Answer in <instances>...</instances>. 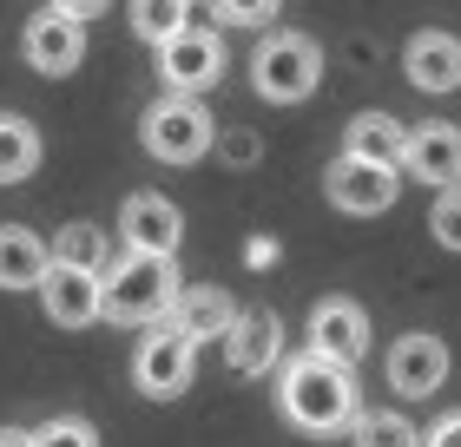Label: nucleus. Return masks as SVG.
Listing matches in <instances>:
<instances>
[{"label": "nucleus", "mask_w": 461, "mask_h": 447, "mask_svg": "<svg viewBox=\"0 0 461 447\" xmlns=\"http://www.w3.org/2000/svg\"><path fill=\"white\" fill-rule=\"evenodd\" d=\"M0 447H33V428H0Z\"/></svg>", "instance_id": "obj_28"}, {"label": "nucleus", "mask_w": 461, "mask_h": 447, "mask_svg": "<svg viewBox=\"0 0 461 447\" xmlns=\"http://www.w3.org/2000/svg\"><path fill=\"white\" fill-rule=\"evenodd\" d=\"M139 145L158 165H198L218 145V119L204 105V93H158L139 112Z\"/></svg>", "instance_id": "obj_3"}, {"label": "nucleus", "mask_w": 461, "mask_h": 447, "mask_svg": "<svg viewBox=\"0 0 461 447\" xmlns=\"http://www.w3.org/2000/svg\"><path fill=\"white\" fill-rule=\"evenodd\" d=\"M402 73H409V86H415V93H429V99L461 93V33H448V27H422V33H409V47H402Z\"/></svg>", "instance_id": "obj_12"}, {"label": "nucleus", "mask_w": 461, "mask_h": 447, "mask_svg": "<svg viewBox=\"0 0 461 447\" xmlns=\"http://www.w3.org/2000/svg\"><path fill=\"white\" fill-rule=\"evenodd\" d=\"M47 165V139L27 112H0V184H27Z\"/></svg>", "instance_id": "obj_19"}, {"label": "nucleus", "mask_w": 461, "mask_h": 447, "mask_svg": "<svg viewBox=\"0 0 461 447\" xmlns=\"http://www.w3.org/2000/svg\"><path fill=\"white\" fill-rule=\"evenodd\" d=\"M158 79H165V93H212L218 79H224V40L218 27H185L172 33L158 47Z\"/></svg>", "instance_id": "obj_9"}, {"label": "nucleus", "mask_w": 461, "mask_h": 447, "mask_svg": "<svg viewBox=\"0 0 461 447\" xmlns=\"http://www.w3.org/2000/svg\"><path fill=\"white\" fill-rule=\"evenodd\" d=\"M53 270V244L27 224H0V290H40Z\"/></svg>", "instance_id": "obj_16"}, {"label": "nucleus", "mask_w": 461, "mask_h": 447, "mask_svg": "<svg viewBox=\"0 0 461 447\" xmlns=\"http://www.w3.org/2000/svg\"><path fill=\"white\" fill-rule=\"evenodd\" d=\"M40 309H47L53 329H93L106 323V270H86V264H59L47 270V283L33 290Z\"/></svg>", "instance_id": "obj_6"}, {"label": "nucleus", "mask_w": 461, "mask_h": 447, "mask_svg": "<svg viewBox=\"0 0 461 447\" xmlns=\"http://www.w3.org/2000/svg\"><path fill=\"white\" fill-rule=\"evenodd\" d=\"M402 178H415V184H429V191H448V184H461V125H448V119L409 125V152H402Z\"/></svg>", "instance_id": "obj_13"}, {"label": "nucleus", "mask_w": 461, "mask_h": 447, "mask_svg": "<svg viewBox=\"0 0 461 447\" xmlns=\"http://www.w3.org/2000/svg\"><path fill=\"white\" fill-rule=\"evenodd\" d=\"M323 198L337 204L343 218H383V210H395V198H402V172L343 152L330 165V178H323Z\"/></svg>", "instance_id": "obj_8"}, {"label": "nucleus", "mask_w": 461, "mask_h": 447, "mask_svg": "<svg viewBox=\"0 0 461 447\" xmlns=\"http://www.w3.org/2000/svg\"><path fill=\"white\" fill-rule=\"evenodd\" d=\"M178 303V264L152 250H119L106 264V323L113 329H152Z\"/></svg>", "instance_id": "obj_2"}, {"label": "nucleus", "mask_w": 461, "mask_h": 447, "mask_svg": "<svg viewBox=\"0 0 461 447\" xmlns=\"http://www.w3.org/2000/svg\"><path fill=\"white\" fill-rule=\"evenodd\" d=\"M349 447H422V428L395 408H363L349 421Z\"/></svg>", "instance_id": "obj_21"}, {"label": "nucleus", "mask_w": 461, "mask_h": 447, "mask_svg": "<svg viewBox=\"0 0 461 447\" xmlns=\"http://www.w3.org/2000/svg\"><path fill=\"white\" fill-rule=\"evenodd\" d=\"M198 381V343L178 323H152L145 343L132 349V389L145 401H178Z\"/></svg>", "instance_id": "obj_5"}, {"label": "nucleus", "mask_w": 461, "mask_h": 447, "mask_svg": "<svg viewBox=\"0 0 461 447\" xmlns=\"http://www.w3.org/2000/svg\"><path fill=\"white\" fill-rule=\"evenodd\" d=\"M422 447H461V408H448L435 428H422Z\"/></svg>", "instance_id": "obj_26"}, {"label": "nucleus", "mask_w": 461, "mask_h": 447, "mask_svg": "<svg viewBox=\"0 0 461 447\" xmlns=\"http://www.w3.org/2000/svg\"><path fill=\"white\" fill-rule=\"evenodd\" d=\"M20 59L40 73V79H67L86 67V20L59 13V7H40L27 27H20Z\"/></svg>", "instance_id": "obj_7"}, {"label": "nucleus", "mask_w": 461, "mask_h": 447, "mask_svg": "<svg viewBox=\"0 0 461 447\" xmlns=\"http://www.w3.org/2000/svg\"><path fill=\"white\" fill-rule=\"evenodd\" d=\"M284 0H212V13L224 27H264V20H277Z\"/></svg>", "instance_id": "obj_25"}, {"label": "nucleus", "mask_w": 461, "mask_h": 447, "mask_svg": "<svg viewBox=\"0 0 461 447\" xmlns=\"http://www.w3.org/2000/svg\"><path fill=\"white\" fill-rule=\"evenodd\" d=\"M277 415L290 421L297 434H349V421L363 415V389H356V369L349 362H330L317 349L290 355L277 369Z\"/></svg>", "instance_id": "obj_1"}, {"label": "nucleus", "mask_w": 461, "mask_h": 447, "mask_svg": "<svg viewBox=\"0 0 461 447\" xmlns=\"http://www.w3.org/2000/svg\"><path fill=\"white\" fill-rule=\"evenodd\" d=\"M165 323H178V329L204 349V343H224V335H230V323H238V303H230L224 290H178V303H172V316H165Z\"/></svg>", "instance_id": "obj_18"}, {"label": "nucleus", "mask_w": 461, "mask_h": 447, "mask_svg": "<svg viewBox=\"0 0 461 447\" xmlns=\"http://www.w3.org/2000/svg\"><path fill=\"white\" fill-rule=\"evenodd\" d=\"M343 152L349 158H369V165H395L402 172V152H409V125L395 112H356L343 125Z\"/></svg>", "instance_id": "obj_17"}, {"label": "nucleus", "mask_w": 461, "mask_h": 447, "mask_svg": "<svg viewBox=\"0 0 461 447\" xmlns=\"http://www.w3.org/2000/svg\"><path fill=\"white\" fill-rule=\"evenodd\" d=\"M310 349L356 369V362L369 355V309L356 303V296H323V303L310 309Z\"/></svg>", "instance_id": "obj_14"}, {"label": "nucleus", "mask_w": 461, "mask_h": 447, "mask_svg": "<svg viewBox=\"0 0 461 447\" xmlns=\"http://www.w3.org/2000/svg\"><path fill=\"white\" fill-rule=\"evenodd\" d=\"M429 237L442 244V250H455V257H461V184L435 191V204H429Z\"/></svg>", "instance_id": "obj_23"}, {"label": "nucleus", "mask_w": 461, "mask_h": 447, "mask_svg": "<svg viewBox=\"0 0 461 447\" xmlns=\"http://www.w3.org/2000/svg\"><path fill=\"white\" fill-rule=\"evenodd\" d=\"M119 244L125 250H152V257H178L185 244V210L165 191H132L119 204Z\"/></svg>", "instance_id": "obj_11"}, {"label": "nucleus", "mask_w": 461, "mask_h": 447, "mask_svg": "<svg viewBox=\"0 0 461 447\" xmlns=\"http://www.w3.org/2000/svg\"><path fill=\"white\" fill-rule=\"evenodd\" d=\"M53 257H59V264H86V270H106V264H113V257H106V237H99V224H86V218L67 224V230L53 237Z\"/></svg>", "instance_id": "obj_22"}, {"label": "nucleus", "mask_w": 461, "mask_h": 447, "mask_svg": "<svg viewBox=\"0 0 461 447\" xmlns=\"http://www.w3.org/2000/svg\"><path fill=\"white\" fill-rule=\"evenodd\" d=\"M224 362L238 375H277L284 369V323L270 309H238V323L224 335Z\"/></svg>", "instance_id": "obj_15"}, {"label": "nucleus", "mask_w": 461, "mask_h": 447, "mask_svg": "<svg viewBox=\"0 0 461 447\" xmlns=\"http://www.w3.org/2000/svg\"><path fill=\"white\" fill-rule=\"evenodd\" d=\"M33 447H99V428L79 421V415H53V421L33 428Z\"/></svg>", "instance_id": "obj_24"}, {"label": "nucleus", "mask_w": 461, "mask_h": 447, "mask_svg": "<svg viewBox=\"0 0 461 447\" xmlns=\"http://www.w3.org/2000/svg\"><path fill=\"white\" fill-rule=\"evenodd\" d=\"M383 375H389V389L402 395V401H429L435 389L448 381V343L435 329H409V335H395V349L383 362Z\"/></svg>", "instance_id": "obj_10"}, {"label": "nucleus", "mask_w": 461, "mask_h": 447, "mask_svg": "<svg viewBox=\"0 0 461 447\" xmlns=\"http://www.w3.org/2000/svg\"><path fill=\"white\" fill-rule=\"evenodd\" d=\"M323 86V47L297 27H277L258 40L250 53V93L270 99V105H303L310 93Z\"/></svg>", "instance_id": "obj_4"}, {"label": "nucleus", "mask_w": 461, "mask_h": 447, "mask_svg": "<svg viewBox=\"0 0 461 447\" xmlns=\"http://www.w3.org/2000/svg\"><path fill=\"white\" fill-rule=\"evenodd\" d=\"M47 7L73 13V20H93V13H106V0H47Z\"/></svg>", "instance_id": "obj_27"}, {"label": "nucleus", "mask_w": 461, "mask_h": 447, "mask_svg": "<svg viewBox=\"0 0 461 447\" xmlns=\"http://www.w3.org/2000/svg\"><path fill=\"white\" fill-rule=\"evenodd\" d=\"M125 20H132V33L158 53L172 33L192 27V0H132V7H125Z\"/></svg>", "instance_id": "obj_20"}]
</instances>
